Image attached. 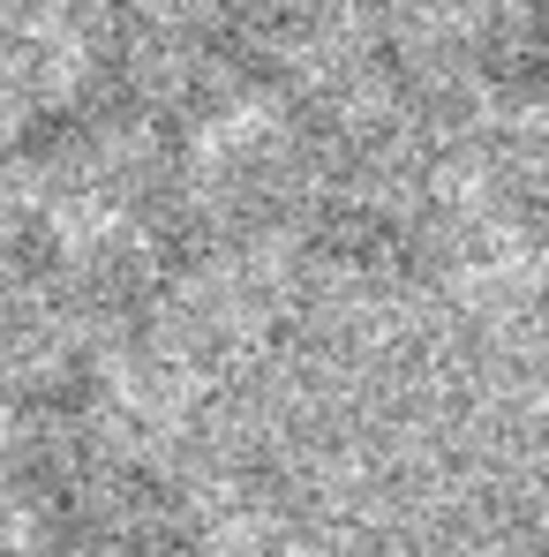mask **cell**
Returning a JSON list of instances; mask_svg holds the SVG:
<instances>
[{"label": "cell", "mask_w": 549, "mask_h": 557, "mask_svg": "<svg viewBox=\"0 0 549 557\" xmlns=\"http://www.w3.org/2000/svg\"><path fill=\"white\" fill-rule=\"evenodd\" d=\"M46 557H188L182 512L128 467H84L46 505Z\"/></svg>", "instance_id": "obj_1"}]
</instances>
